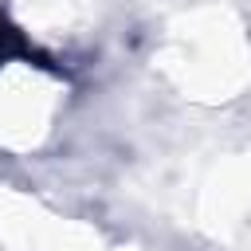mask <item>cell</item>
<instances>
[{"label": "cell", "instance_id": "cell-1", "mask_svg": "<svg viewBox=\"0 0 251 251\" xmlns=\"http://www.w3.org/2000/svg\"><path fill=\"white\" fill-rule=\"evenodd\" d=\"M12 51H24V39H20V31H16L12 24L0 20V59H8Z\"/></svg>", "mask_w": 251, "mask_h": 251}]
</instances>
